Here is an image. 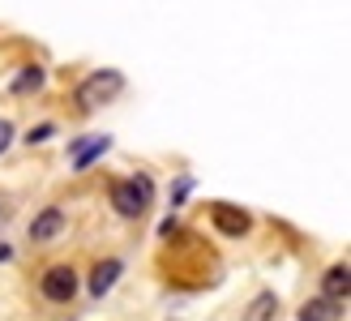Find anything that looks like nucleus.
Segmentation results:
<instances>
[{
    "label": "nucleus",
    "mask_w": 351,
    "mask_h": 321,
    "mask_svg": "<svg viewBox=\"0 0 351 321\" xmlns=\"http://www.w3.org/2000/svg\"><path fill=\"white\" fill-rule=\"evenodd\" d=\"M120 91H125V78H120L116 69H95L90 78H82V86L73 91V99H77L82 112H95V107L112 103Z\"/></svg>",
    "instance_id": "1"
},
{
    "label": "nucleus",
    "mask_w": 351,
    "mask_h": 321,
    "mask_svg": "<svg viewBox=\"0 0 351 321\" xmlns=\"http://www.w3.org/2000/svg\"><path fill=\"white\" fill-rule=\"evenodd\" d=\"M150 180L146 176H137V180H116L112 185V206L125 214V219H137V214H142L146 206H150Z\"/></svg>",
    "instance_id": "2"
},
{
    "label": "nucleus",
    "mask_w": 351,
    "mask_h": 321,
    "mask_svg": "<svg viewBox=\"0 0 351 321\" xmlns=\"http://www.w3.org/2000/svg\"><path fill=\"white\" fill-rule=\"evenodd\" d=\"M43 296L56 300V305L73 300V296H77V274H73V265H51V270L43 274Z\"/></svg>",
    "instance_id": "3"
},
{
    "label": "nucleus",
    "mask_w": 351,
    "mask_h": 321,
    "mask_svg": "<svg viewBox=\"0 0 351 321\" xmlns=\"http://www.w3.org/2000/svg\"><path fill=\"white\" fill-rule=\"evenodd\" d=\"M60 231H64V210H60V206H47L43 214H34L30 240H34V244H47V240H56Z\"/></svg>",
    "instance_id": "4"
},
{
    "label": "nucleus",
    "mask_w": 351,
    "mask_h": 321,
    "mask_svg": "<svg viewBox=\"0 0 351 321\" xmlns=\"http://www.w3.org/2000/svg\"><path fill=\"white\" fill-rule=\"evenodd\" d=\"M347 292H351V270H347V261H343V265H330L326 278H322V296L347 305Z\"/></svg>",
    "instance_id": "5"
},
{
    "label": "nucleus",
    "mask_w": 351,
    "mask_h": 321,
    "mask_svg": "<svg viewBox=\"0 0 351 321\" xmlns=\"http://www.w3.org/2000/svg\"><path fill=\"white\" fill-rule=\"evenodd\" d=\"M108 146H112V137H86V141H77V150H73V167L77 171H86V167H90L95 163V158H103V154H108Z\"/></svg>",
    "instance_id": "6"
},
{
    "label": "nucleus",
    "mask_w": 351,
    "mask_h": 321,
    "mask_svg": "<svg viewBox=\"0 0 351 321\" xmlns=\"http://www.w3.org/2000/svg\"><path fill=\"white\" fill-rule=\"evenodd\" d=\"M339 317H343V305L330 300V296H317L300 309V321H339Z\"/></svg>",
    "instance_id": "7"
},
{
    "label": "nucleus",
    "mask_w": 351,
    "mask_h": 321,
    "mask_svg": "<svg viewBox=\"0 0 351 321\" xmlns=\"http://www.w3.org/2000/svg\"><path fill=\"white\" fill-rule=\"evenodd\" d=\"M120 270H125V265H120L116 257H108V261H99V265H95V274H90V292H95V296H108V292L116 287V278H120Z\"/></svg>",
    "instance_id": "8"
},
{
    "label": "nucleus",
    "mask_w": 351,
    "mask_h": 321,
    "mask_svg": "<svg viewBox=\"0 0 351 321\" xmlns=\"http://www.w3.org/2000/svg\"><path fill=\"white\" fill-rule=\"evenodd\" d=\"M215 223L227 231V236H244V231H249V214H244V210H227V206H215Z\"/></svg>",
    "instance_id": "9"
},
{
    "label": "nucleus",
    "mask_w": 351,
    "mask_h": 321,
    "mask_svg": "<svg viewBox=\"0 0 351 321\" xmlns=\"http://www.w3.org/2000/svg\"><path fill=\"white\" fill-rule=\"evenodd\" d=\"M278 313V300H274V292H261L257 300H253V305H249V317H244V321H270Z\"/></svg>",
    "instance_id": "10"
},
{
    "label": "nucleus",
    "mask_w": 351,
    "mask_h": 321,
    "mask_svg": "<svg viewBox=\"0 0 351 321\" xmlns=\"http://www.w3.org/2000/svg\"><path fill=\"white\" fill-rule=\"evenodd\" d=\"M39 86H43V69H39V64H30V69H22V73H17L13 95H30V91H39Z\"/></svg>",
    "instance_id": "11"
},
{
    "label": "nucleus",
    "mask_w": 351,
    "mask_h": 321,
    "mask_svg": "<svg viewBox=\"0 0 351 321\" xmlns=\"http://www.w3.org/2000/svg\"><path fill=\"white\" fill-rule=\"evenodd\" d=\"M51 133H56V129H51V124H39V129H30V133H26V141L34 146V141H47Z\"/></svg>",
    "instance_id": "12"
},
{
    "label": "nucleus",
    "mask_w": 351,
    "mask_h": 321,
    "mask_svg": "<svg viewBox=\"0 0 351 321\" xmlns=\"http://www.w3.org/2000/svg\"><path fill=\"white\" fill-rule=\"evenodd\" d=\"M9 141H13V124H9V120H0V154L9 150Z\"/></svg>",
    "instance_id": "13"
}]
</instances>
